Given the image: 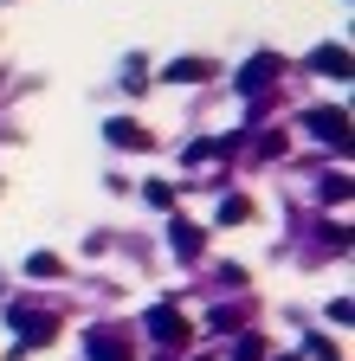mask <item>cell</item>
<instances>
[{"instance_id": "1", "label": "cell", "mask_w": 355, "mask_h": 361, "mask_svg": "<svg viewBox=\"0 0 355 361\" xmlns=\"http://www.w3.org/2000/svg\"><path fill=\"white\" fill-rule=\"evenodd\" d=\"M149 336H155L162 348H188L194 329H188V316L174 310V303H155V310H149Z\"/></svg>"}, {"instance_id": "2", "label": "cell", "mask_w": 355, "mask_h": 361, "mask_svg": "<svg viewBox=\"0 0 355 361\" xmlns=\"http://www.w3.org/2000/svg\"><path fill=\"white\" fill-rule=\"evenodd\" d=\"M13 336H20L26 348H46V342L59 336V316H52V310H13Z\"/></svg>"}, {"instance_id": "3", "label": "cell", "mask_w": 355, "mask_h": 361, "mask_svg": "<svg viewBox=\"0 0 355 361\" xmlns=\"http://www.w3.org/2000/svg\"><path fill=\"white\" fill-rule=\"evenodd\" d=\"M84 355L91 361H136L129 336H116V329H84Z\"/></svg>"}, {"instance_id": "4", "label": "cell", "mask_w": 355, "mask_h": 361, "mask_svg": "<svg viewBox=\"0 0 355 361\" xmlns=\"http://www.w3.org/2000/svg\"><path fill=\"white\" fill-rule=\"evenodd\" d=\"M303 123H310V135H317V142H330V149L349 142V110H310Z\"/></svg>"}, {"instance_id": "5", "label": "cell", "mask_w": 355, "mask_h": 361, "mask_svg": "<svg viewBox=\"0 0 355 361\" xmlns=\"http://www.w3.org/2000/svg\"><path fill=\"white\" fill-rule=\"evenodd\" d=\"M168 245H174V258H181V264H194V258L207 252V233H200L194 219H174V226H168Z\"/></svg>"}, {"instance_id": "6", "label": "cell", "mask_w": 355, "mask_h": 361, "mask_svg": "<svg viewBox=\"0 0 355 361\" xmlns=\"http://www.w3.org/2000/svg\"><path fill=\"white\" fill-rule=\"evenodd\" d=\"M278 71H284V59H278V52H258V59H252V65L239 71V90H246V97H258V90L272 84Z\"/></svg>"}, {"instance_id": "7", "label": "cell", "mask_w": 355, "mask_h": 361, "mask_svg": "<svg viewBox=\"0 0 355 361\" xmlns=\"http://www.w3.org/2000/svg\"><path fill=\"white\" fill-rule=\"evenodd\" d=\"M310 71H317V78H349V45H317V52H310Z\"/></svg>"}, {"instance_id": "8", "label": "cell", "mask_w": 355, "mask_h": 361, "mask_svg": "<svg viewBox=\"0 0 355 361\" xmlns=\"http://www.w3.org/2000/svg\"><path fill=\"white\" fill-rule=\"evenodd\" d=\"M213 71H219L213 59H168V71H162V78H168V84H207Z\"/></svg>"}, {"instance_id": "9", "label": "cell", "mask_w": 355, "mask_h": 361, "mask_svg": "<svg viewBox=\"0 0 355 361\" xmlns=\"http://www.w3.org/2000/svg\"><path fill=\"white\" fill-rule=\"evenodd\" d=\"M104 135H110L116 149H149V129H136V123H123V116H116V123H110Z\"/></svg>"}, {"instance_id": "10", "label": "cell", "mask_w": 355, "mask_h": 361, "mask_svg": "<svg viewBox=\"0 0 355 361\" xmlns=\"http://www.w3.org/2000/svg\"><path fill=\"white\" fill-rule=\"evenodd\" d=\"M59 271H65V264H59L52 252H32V258H26V278H59Z\"/></svg>"}, {"instance_id": "11", "label": "cell", "mask_w": 355, "mask_h": 361, "mask_svg": "<svg viewBox=\"0 0 355 361\" xmlns=\"http://www.w3.org/2000/svg\"><path fill=\"white\" fill-rule=\"evenodd\" d=\"M252 213V200H239V194H227V200H219V226H239Z\"/></svg>"}, {"instance_id": "12", "label": "cell", "mask_w": 355, "mask_h": 361, "mask_svg": "<svg viewBox=\"0 0 355 361\" xmlns=\"http://www.w3.org/2000/svg\"><path fill=\"white\" fill-rule=\"evenodd\" d=\"M258 355H265V342H258L252 329H239V348H233V361H258Z\"/></svg>"}, {"instance_id": "13", "label": "cell", "mask_w": 355, "mask_h": 361, "mask_svg": "<svg viewBox=\"0 0 355 361\" xmlns=\"http://www.w3.org/2000/svg\"><path fill=\"white\" fill-rule=\"evenodd\" d=\"M149 207H174V188H168V180H149Z\"/></svg>"}, {"instance_id": "14", "label": "cell", "mask_w": 355, "mask_h": 361, "mask_svg": "<svg viewBox=\"0 0 355 361\" xmlns=\"http://www.w3.org/2000/svg\"><path fill=\"white\" fill-rule=\"evenodd\" d=\"M284 361H303V355H284Z\"/></svg>"}]
</instances>
